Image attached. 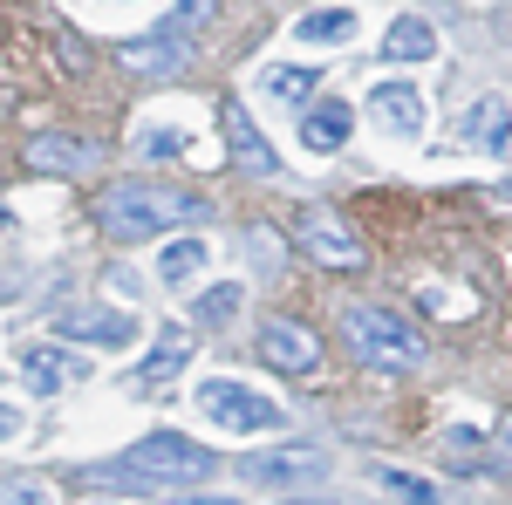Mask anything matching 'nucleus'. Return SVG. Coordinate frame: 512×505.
Instances as JSON below:
<instances>
[{"label":"nucleus","instance_id":"nucleus-1","mask_svg":"<svg viewBox=\"0 0 512 505\" xmlns=\"http://www.w3.org/2000/svg\"><path fill=\"white\" fill-rule=\"evenodd\" d=\"M219 471V458L192 444V437H178V430H151V437H137L123 458L110 465H96L89 478L96 485H117V492H178V485H205Z\"/></svg>","mask_w":512,"mask_h":505},{"label":"nucleus","instance_id":"nucleus-2","mask_svg":"<svg viewBox=\"0 0 512 505\" xmlns=\"http://www.w3.org/2000/svg\"><path fill=\"white\" fill-rule=\"evenodd\" d=\"M212 205L192 192H171V185H110V192L96 198V219H103V233L123 239V246H137V239H158L171 226H192L205 219Z\"/></svg>","mask_w":512,"mask_h":505},{"label":"nucleus","instance_id":"nucleus-3","mask_svg":"<svg viewBox=\"0 0 512 505\" xmlns=\"http://www.w3.org/2000/svg\"><path fill=\"white\" fill-rule=\"evenodd\" d=\"M342 335H349V349L369 362V369H417L431 342L403 321L396 308H376V301H349L342 308Z\"/></svg>","mask_w":512,"mask_h":505},{"label":"nucleus","instance_id":"nucleus-4","mask_svg":"<svg viewBox=\"0 0 512 505\" xmlns=\"http://www.w3.org/2000/svg\"><path fill=\"white\" fill-rule=\"evenodd\" d=\"M246 485H260V492H294V485H321L328 478V451L315 444H280V451H260V458H246L239 465Z\"/></svg>","mask_w":512,"mask_h":505},{"label":"nucleus","instance_id":"nucleus-5","mask_svg":"<svg viewBox=\"0 0 512 505\" xmlns=\"http://www.w3.org/2000/svg\"><path fill=\"white\" fill-rule=\"evenodd\" d=\"M198 410H205L219 430H239V437L280 424L274 403H267V396H253V389H239V383H205V389H198Z\"/></svg>","mask_w":512,"mask_h":505},{"label":"nucleus","instance_id":"nucleus-6","mask_svg":"<svg viewBox=\"0 0 512 505\" xmlns=\"http://www.w3.org/2000/svg\"><path fill=\"white\" fill-rule=\"evenodd\" d=\"M260 362L280 369V376H315L321 369V342L308 321H260Z\"/></svg>","mask_w":512,"mask_h":505},{"label":"nucleus","instance_id":"nucleus-7","mask_svg":"<svg viewBox=\"0 0 512 505\" xmlns=\"http://www.w3.org/2000/svg\"><path fill=\"white\" fill-rule=\"evenodd\" d=\"M294 239H301V253L315 260V267H362L369 253H362V239L349 233V226H335L328 212H301V226H294Z\"/></svg>","mask_w":512,"mask_h":505},{"label":"nucleus","instance_id":"nucleus-8","mask_svg":"<svg viewBox=\"0 0 512 505\" xmlns=\"http://www.w3.org/2000/svg\"><path fill=\"white\" fill-rule=\"evenodd\" d=\"M117 62L130 69V76H178V69L192 62V41H185V35H171V28H151V35L123 41V48H117Z\"/></svg>","mask_w":512,"mask_h":505},{"label":"nucleus","instance_id":"nucleus-9","mask_svg":"<svg viewBox=\"0 0 512 505\" xmlns=\"http://www.w3.org/2000/svg\"><path fill=\"white\" fill-rule=\"evenodd\" d=\"M69 342H103V349H123L130 335H137V314L130 308H69L55 321Z\"/></svg>","mask_w":512,"mask_h":505},{"label":"nucleus","instance_id":"nucleus-10","mask_svg":"<svg viewBox=\"0 0 512 505\" xmlns=\"http://www.w3.org/2000/svg\"><path fill=\"white\" fill-rule=\"evenodd\" d=\"M458 144H472V151H512V103L506 96H478L472 110L458 117Z\"/></svg>","mask_w":512,"mask_h":505},{"label":"nucleus","instance_id":"nucleus-11","mask_svg":"<svg viewBox=\"0 0 512 505\" xmlns=\"http://www.w3.org/2000/svg\"><path fill=\"white\" fill-rule=\"evenodd\" d=\"M219 123H226V151H233L239 171H253V178H274V164H280V157L267 151V137L253 130V117H246L239 103H226V110H219Z\"/></svg>","mask_w":512,"mask_h":505},{"label":"nucleus","instance_id":"nucleus-12","mask_svg":"<svg viewBox=\"0 0 512 505\" xmlns=\"http://www.w3.org/2000/svg\"><path fill=\"white\" fill-rule=\"evenodd\" d=\"M369 110H376V123H383V130L417 137V130H424V89H410V82H376Z\"/></svg>","mask_w":512,"mask_h":505},{"label":"nucleus","instance_id":"nucleus-13","mask_svg":"<svg viewBox=\"0 0 512 505\" xmlns=\"http://www.w3.org/2000/svg\"><path fill=\"white\" fill-rule=\"evenodd\" d=\"M96 144H76V137H35L28 144V164L35 171H55V178H89L96 171Z\"/></svg>","mask_w":512,"mask_h":505},{"label":"nucleus","instance_id":"nucleus-14","mask_svg":"<svg viewBox=\"0 0 512 505\" xmlns=\"http://www.w3.org/2000/svg\"><path fill=\"white\" fill-rule=\"evenodd\" d=\"M192 362V335L171 321V328H158V342H151V355H144V369H137V383L144 389H158V383H171L178 369Z\"/></svg>","mask_w":512,"mask_h":505},{"label":"nucleus","instance_id":"nucleus-15","mask_svg":"<svg viewBox=\"0 0 512 505\" xmlns=\"http://www.w3.org/2000/svg\"><path fill=\"white\" fill-rule=\"evenodd\" d=\"M76 369H82V362H69L62 349H28V355H21V376H28V389H35V396H55V389L69 383Z\"/></svg>","mask_w":512,"mask_h":505},{"label":"nucleus","instance_id":"nucleus-16","mask_svg":"<svg viewBox=\"0 0 512 505\" xmlns=\"http://www.w3.org/2000/svg\"><path fill=\"white\" fill-rule=\"evenodd\" d=\"M349 103H321V110H308V123H301V144L308 151H342V137H349Z\"/></svg>","mask_w":512,"mask_h":505},{"label":"nucleus","instance_id":"nucleus-17","mask_svg":"<svg viewBox=\"0 0 512 505\" xmlns=\"http://www.w3.org/2000/svg\"><path fill=\"white\" fill-rule=\"evenodd\" d=\"M205 260H212V246H205V239H171V246H164V260H158L164 287H185V280H198V273H205Z\"/></svg>","mask_w":512,"mask_h":505},{"label":"nucleus","instance_id":"nucleus-18","mask_svg":"<svg viewBox=\"0 0 512 505\" xmlns=\"http://www.w3.org/2000/svg\"><path fill=\"white\" fill-rule=\"evenodd\" d=\"M383 55H390V62H431V55H437V35L424 28V21H396L390 41H383Z\"/></svg>","mask_w":512,"mask_h":505},{"label":"nucleus","instance_id":"nucleus-19","mask_svg":"<svg viewBox=\"0 0 512 505\" xmlns=\"http://www.w3.org/2000/svg\"><path fill=\"white\" fill-rule=\"evenodd\" d=\"M294 35H301V41H321V48H328V41H349L355 35V7H321V14H301V21H294Z\"/></svg>","mask_w":512,"mask_h":505},{"label":"nucleus","instance_id":"nucleus-20","mask_svg":"<svg viewBox=\"0 0 512 505\" xmlns=\"http://www.w3.org/2000/svg\"><path fill=\"white\" fill-rule=\"evenodd\" d=\"M260 89H274L280 103H308V96H315V69H287V62H274V69L260 76Z\"/></svg>","mask_w":512,"mask_h":505},{"label":"nucleus","instance_id":"nucleus-21","mask_svg":"<svg viewBox=\"0 0 512 505\" xmlns=\"http://www.w3.org/2000/svg\"><path fill=\"white\" fill-rule=\"evenodd\" d=\"M376 485L390 499H410V505H444V492H437L431 478H410V471H376Z\"/></svg>","mask_w":512,"mask_h":505},{"label":"nucleus","instance_id":"nucleus-22","mask_svg":"<svg viewBox=\"0 0 512 505\" xmlns=\"http://www.w3.org/2000/svg\"><path fill=\"white\" fill-rule=\"evenodd\" d=\"M233 308H239V287H212V294H205L192 314L205 321V328H219V321H233Z\"/></svg>","mask_w":512,"mask_h":505},{"label":"nucleus","instance_id":"nucleus-23","mask_svg":"<svg viewBox=\"0 0 512 505\" xmlns=\"http://www.w3.org/2000/svg\"><path fill=\"white\" fill-rule=\"evenodd\" d=\"M205 14H212V0H178L164 28H171V35H192V28H198V21H205Z\"/></svg>","mask_w":512,"mask_h":505},{"label":"nucleus","instance_id":"nucleus-24","mask_svg":"<svg viewBox=\"0 0 512 505\" xmlns=\"http://www.w3.org/2000/svg\"><path fill=\"white\" fill-rule=\"evenodd\" d=\"M137 151L151 157V164H164V157H178V151H185V144H178L171 130H144V137H137Z\"/></svg>","mask_w":512,"mask_h":505},{"label":"nucleus","instance_id":"nucleus-25","mask_svg":"<svg viewBox=\"0 0 512 505\" xmlns=\"http://www.w3.org/2000/svg\"><path fill=\"white\" fill-rule=\"evenodd\" d=\"M0 505H48V492H41V485H28V478H14V485L0 492Z\"/></svg>","mask_w":512,"mask_h":505},{"label":"nucleus","instance_id":"nucleus-26","mask_svg":"<svg viewBox=\"0 0 512 505\" xmlns=\"http://www.w3.org/2000/svg\"><path fill=\"white\" fill-rule=\"evenodd\" d=\"M492 444H499V458H512V417H506L499 430H492Z\"/></svg>","mask_w":512,"mask_h":505},{"label":"nucleus","instance_id":"nucleus-27","mask_svg":"<svg viewBox=\"0 0 512 505\" xmlns=\"http://www.w3.org/2000/svg\"><path fill=\"white\" fill-rule=\"evenodd\" d=\"M14 430H21V417H14V410L0 403V437H14Z\"/></svg>","mask_w":512,"mask_h":505},{"label":"nucleus","instance_id":"nucleus-28","mask_svg":"<svg viewBox=\"0 0 512 505\" xmlns=\"http://www.w3.org/2000/svg\"><path fill=\"white\" fill-rule=\"evenodd\" d=\"M171 505H233V499H171Z\"/></svg>","mask_w":512,"mask_h":505}]
</instances>
